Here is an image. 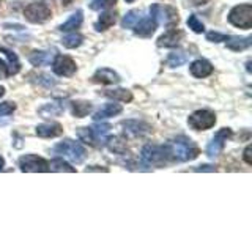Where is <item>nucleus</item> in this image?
<instances>
[{
  "instance_id": "obj_37",
  "label": "nucleus",
  "mask_w": 252,
  "mask_h": 236,
  "mask_svg": "<svg viewBox=\"0 0 252 236\" xmlns=\"http://www.w3.org/2000/svg\"><path fill=\"white\" fill-rule=\"evenodd\" d=\"M5 76H8V65L5 61L0 60V77H5Z\"/></svg>"
},
{
  "instance_id": "obj_21",
  "label": "nucleus",
  "mask_w": 252,
  "mask_h": 236,
  "mask_svg": "<svg viewBox=\"0 0 252 236\" xmlns=\"http://www.w3.org/2000/svg\"><path fill=\"white\" fill-rule=\"evenodd\" d=\"M82 21H84V16H82V11L77 10L76 13H73L69 16V19L66 22H63L62 26L59 27V30L62 31H71V30H76L82 26Z\"/></svg>"
},
{
  "instance_id": "obj_12",
  "label": "nucleus",
  "mask_w": 252,
  "mask_h": 236,
  "mask_svg": "<svg viewBox=\"0 0 252 236\" xmlns=\"http://www.w3.org/2000/svg\"><path fill=\"white\" fill-rule=\"evenodd\" d=\"M123 131L125 134H128L131 137H137V136H144L150 131V126L144 121H139V120H128V121H123Z\"/></svg>"
},
{
  "instance_id": "obj_4",
  "label": "nucleus",
  "mask_w": 252,
  "mask_h": 236,
  "mask_svg": "<svg viewBox=\"0 0 252 236\" xmlns=\"http://www.w3.org/2000/svg\"><path fill=\"white\" fill-rule=\"evenodd\" d=\"M228 21L235 27L249 30L252 27V6L249 3H243L232 8L228 13Z\"/></svg>"
},
{
  "instance_id": "obj_33",
  "label": "nucleus",
  "mask_w": 252,
  "mask_h": 236,
  "mask_svg": "<svg viewBox=\"0 0 252 236\" xmlns=\"http://www.w3.org/2000/svg\"><path fill=\"white\" fill-rule=\"evenodd\" d=\"M16 110L14 102H2L0 104V117H8Z\"/></svg>"
},
{
  "instance_id": "obj_34",
  "label": "nucleus",
  "mask_w": 252,
  "mask_h": 236,
  "mask_svg": "<svg viewBox=\"0 0 252 236\" xmlns=\"http://www.w3.org/2000/svg\"><path fill=\"white\" fill-rule=\"evenodd\" d=\"M110 129H112V126L107 124V123H101V124H94V126H93V131L96 132L98 136H101L102 139H104V136H106V134H107Z\"/></svg>"
},
{
  "instance_id": "obj_24",
  "label": "nucleus",
  "mask_w": 252,
  "mask_h": 236,
  "mask_svg": "<svg viewBox=\"0 0 252 236\" xmlns=\"http://www.w3.org/2000/svg\"><path fill=\"white\" fill-rule=\"evenodd\" d=\"M107 148L110 149L112 153L117 154H125L126 153V140L120 136H115V137H109L106 140Z\"/></svg>"
},
{
  "instance_id": "obj_35",
  "label": "nucleus",
  "mask_w": 252,
  "mask_h": 236,
  "mask_svg": "<svg viewBox=\"0 0 252 236\" xmlns=\"http://www.w3.org/2000/svg\"><path fill=\"white\" fill-rule=\"evenodd\" d=\"M207 39H208V41H211V43H220V41H225L227 35L218 33V31H210V33H207Z\"/></svg>"
},
{
  "instance_id": "obj_2",
  "label": "nucleus",
  "mask_w": 252,
  "mask_h": 236,
  "mask_svg": "<svg viewBox=\"0 0 252 236\" xmlns=\"http://www.w3.org/2000/svg\"><path fill=\"white\" fill-rule=\"evenodd\" d=\"M169 149L172 153L173 161H192L199 156L200 149L197 147L191 139H188L186 136H178L173 139L169 144Z\"/></svg>"
},
{
  "instance_id": "obj_40",
  "label": "nucleus",
  "mask_w": 252,
  "mask_h": 236,
  "mask_svg": "<svg viewBox=\"0 0 252 236\" xmlns=\"http://www.w3.org/2000/svg\"><path fill=\"white\" fill-rule=\"evenodd\" d=\"M3 169V157H0V170Z\"/></svg>"
},
{
  "instance_id": "obj_25",
  "label": "nucleus",
  "mask_w": 252,
  "mask_h": 236,
  "mask_svg": "<svg viewBox=\"0 0 252 236\" xmlns=\"http://www.w3.org/2000/svg\"><path fill=\"white\" fill-rule=\"evenodd\" d=\"M104 96L114 99V101H122V102H129L132 101V93L125 88H117V90H106Z\"/></svg>"
},
{
  "instance_id": "obj_5",
  "label": "nucleus",
  "mask_w": 252,
  "mask_h": 236,
  "mask_svg": "<svg viewBox=\"0 0 252 236\" xmlns=\"http://www.w3.org/2000/svg\"><path fill=\"white\" fill-rule=\"evenodd\" d=\"M55 151H57L59 154H63L66 157V159H69L71 162L74 164H81L84 159H85V148L77 144V142H73V140H63L62 144H59L57 147H55Z\"/></svg>"
},
{
  "instance_id": "obj_42",
  "label": "nucleus",
  "mask_w": 252,
  "mask_h": 236,
  "mask_svg": "<svg viewBox=\"0 0 252 236\" xmlns=\"http://www.w3.org/2000/svg\"><path fill=\"white\" fill-rule=\"evenodd\" d=\"M125 2H128V3H132V2H134V0H125Z\"/></svg>"
},
{
  "instance_id": "obj_43",
  "label": "nucleus",
  "mask_w": 252,
  "mask_h": 236,
  "mask_svg": "<svg viewBox=\"0 0 252 236\" xmlns=\"http://www.w3.org/2000/svg\"><path fill=\"white\" fill-rule=\"evenodd\" d=\"M0 3H2V0H0Z\"/></svg>"
},
{
  "instance_id": "obj_20",
  "label": "nucleus",
  "mask_w": 252,
  "mask_h": 236,
  "mask_svg": "<svg viewBox=\"0 0 252 236\" xmlns=\"http://www.w3.org/2000/svg\"><path fill=\"white\" fill-rule=\"evenodd\" d=\"M29 60L33 66H44L49 65L52 60V54L49 51H35L29 55Z\"/></svg>"
},
{
  "instance_id": "obj_29",
  "label": "nucleus",
  "mask_w": 252,
  "mask_h": 236,
  "mask_svg": "<svg viewBox=\"0 0 252 236\" xmlns=\"http://www.w3.org/2000/svg\"><path fill=\"white\" fill-rule=\"evenodd\" d=\"M62 112H63V107L57 106L55 102H52V104H46V106H43L41 109L38 110V114L41 115V117H44V118H47V117H57Z\"/></svg>"
},
{
  "instance_id": "obj_11",
  "label": "nucleus",
  "mask_w": 252,
  "mask_h": 236,
  "mask_svg": "<svg viewBox=\"0 0 252 236\" xmlns=\"http://www.w3.org/2000/svg\"><path fill=\"white\" fill-rule=\"evenodd\" d=\"M122 79L115 71L109 69V68H101L98 69L93 76V82L96 84H102V85H112V84H118Z\"/></svg>"
},
{
  "instance_id": "obj_18",
  "label": "nucleus",
  "mask_w": 252,
  "mask_h": 236,
  "mask_svg": "<svg viewBox=\"0 0 252 236\" xmlns=\"http://www.w3.org/2000/svg\"><path fill=\"white\" fill-rule=\"evenodd\" d=\"M0 52H3L8 59V76L18 74L21 69V61L18 59V55H16L11 49H8V47H3V46H0Z\"/></svg>"
},
{
  "instance_id": "obj_30",
  "label": "nucleus",
  "mask_w": 252,
  "mask_h": 236,
  "mask_svg": "<svg viewBox=\"0 0 252 236\" xmlns=\"http://www.w3.org/2000/svg\"><path fill=\"white\" fill-rule=\"evenodd\" d=\"M186 60H188L186 54H183V52H172V54L169 55V57H167V65H169L170 68L181 66Z\"/></svg>"
},
{
  "instance_id": "obj_1",
  "label": "nucleus",
  "mask_w": 252,
  "mask_h": 236,
  "mask_svg": "<svg viewBox=\"0 0 252 236\" xmlns=\"http://www.w3.org/2000/svg\"><path fill=\"white\" fill-rule=\"evenodd\" d=\"M172 161L169 145H147L140 154V162L145 167H164Z\"/></svg>"
},
{
  "instance_id": "obj_13",
  "label": "nucleus",
  "mask_w": 252,
  "mask_h": 236,
  "mask_svg": "<svg viewBox=\"0 0 252 236\" xmlns=\"http://www.w3.org/2000/svg\"><path fill=\"white\" fill-rule=\"evenodd\" d=\"M189 71H191V74L197 79H203L207 77L213 73V65L205 59H199L191 63V66H189Z\"/></svg>"
},
{
  "instance_id": "obj_16",
  "label": "nucleus",
  "mask_w": 252,
  "mask_h": 236,
  "mask_svg": "<svg viewBox=\"0 0 252 236\" xmlns=\"http://www.w3.org/2000/svg\"><path fill=\"white\" fill-rule=\"evenodd\" d=\"M62 132H63V129L59 123H44V124L36 126V136L43 137V139L57 137Z\"/></svg>"
},
{
  "instance_id": "obj_19",
  "label": "nucleus",
  "mask_w": 252,
  "mask_h": 236,
  "mask_svg": "<svg viewBox=\"0 0 252 236\" xmlns=\"http://www.w3.org/2000/svg\"><path fill=\"white\" fill-rule=\"evenodd\" d=\"M117 21V13L114 11H106V13H102L99 16V19L98 22L94 24V29H96V31H104L107 29H110L115 24Z\"/></svg>"
},
{
  "instance_id": "obj_26",
  "label": "nucleus",
  "mask_w": 252,
  "mask_h": 236,
  "mask_svg": "<svg viewBox=\"0 0 252 236\" xmlns=\"http://www.w3.org/2000/svg\"><path fill=\"white\" fill-rule=\"evenodd\" d=\"M140 18H142V11L140 10H131V11H128L123 16L122 27L123 29H132L139 22Z\"/></svg>"
},
{
  "instance_id": "obj_3",
  "label": "nucleus",
  "mask_w": 252,
  "mask_h": 236,
  "mask_svg": "<svg viewBox=\"0 0 252 236\" xmlns=\"http://www.w3.org/2000/svg\"><path fill=\"white\" fill-rule=\"evenodd\" d=\"M188 124L195 131H207L216 124V114L210 109H200L188 118Z\"/></svg>"
},
{
  "instance_id": "obj_14",
  "label": "nucleus",
  "mask_w": 252,
  "mask_h": 236,
  "mask_svg": "<svg viewBox=\"0 0 252 236\" xmlns=\"http://www.w3.org/2000/svg\"><path fill=\"white\" fill-rule=\"evenodd\" d=\"M181 39H183V31H180L177 29H170L169 31H165L162 36L158 38V46H161V47H177Z\"/></svg>"
},
{
  "instance_id": "obj_32",
  "label": "nucleus",
  "mask_w": 252,
  "mask_h": 236,
  "mask_svg": "<svg viewBox=\"0 0 252 236\" xmlns=\"http://www.w3.org/2000/svg\"><path fill=\"white\" fill-rule=\"evenodd\" d=\"M188 27L191 29L192 31H195V33H202V31H205V26L202 24V21H199V18H197L195 14H191L188 19Z\"/></svg>"
},
{
  "instance_id": "obj_38",
  "label": "nucleus",
  "mask_w": 252,
  "mask_h": 236,
  "mask_svg": "<svg viewBox=\"0 0 252 236\" xmlns=\"http://www.w3.org/2000/svg\"><path fill=\"white\" fill-rule=\"evenodd\" d=\"M189 3H191L192 6H200V5H205V3H208L210 0H188Z\"/></svg>"
},
{
  "instance_id": "obj_22",
  "label": "nucleus",
  "mask_w": 252,
  "mask_h": 236,
  "mask_svg": "<svg viewBox=\"0 0 252 236\" xmlns=\"http://www.w3.org/2000/svg\"><path fill=\"white\" fill-rule=\"evenodd\" d=\"M251 38H240V36H227L225 46L232 51H244L251 46Z\"/></svg>"
},
{
  "instance_id": "obj_10",
  "label": "nucleus",
  "mask_w": 252,
  "mask_h": 236,
  "mask_svg": "<svg viewBox=\"0 0 252 236\" xmlns=\"http://www.w3.org/2000/svg\"><path fill=\"white\" fill-rule=\"evenodd\" d=\"M156 27H158V21H156L155 16L150 13L148 16H142V18L139 19V22L132 29H134V33L136 35L147 38V36H152L155 33Z\"/></svg>"
},
{
  "instance_id": "obj_8",
  "label": "nucleus",
  "mask_w": 252,
  "mask_h": 236,
  "mask_svg": "<svg viewBox=\"0 0 252 236\" xmlns=\"http://www.w3.org/2000/svg\"><path fill=\"white\" fill-rule=\"evenodd\" d=\"M76 61L68 57V55H55V59L52 61V71L57 76L62 77H69L76 73Z\"/></svg>"
},
{
  "instance_id": "obj_27",
  "label": "nucleus",
  "mask_w": 252,
  "mask_h": 236,
  "mask_svg": "<svg viewBox=\"0 0 252 236\" xmlns=\"http://www.w3.org/2000/svg\"><path fill=\"white\" fill-rule=\"evenodd\" d=\"M49 170L51 172H69V173L76 172V169L71 167V165L63 161L62 157H55V159L49 162Z\"/></svg>"
},
{
  "instance_id": "obj_36",
  "label": "nucleus",
  "mask_w": 252,
  "mask_h": 236,
  "mask_svg": "<svg viewBox=\"0 0 252 236\" xmlns=\"http://www.w3.org/2000/svg\"><path fill=\"white\" fill-rule=\"evenodd\" d=\"M251 151H252V148H251V145H249V147H246V149H244V161H246V164H248V165H251V164H252V157H251Z\"/></svg>"
},
{
  "instance_id": "obj_28",
  "label": "nucleus",
  "mask_w": 252,
  "mask_h": 236,
  "mask_svg": "<svg viewBox=\"0 0 252 236\" xmlns=\"http://www.w3.org/2000/svg\"><path fill=\"white\" fill-rule=\"evenodd\" d=\"M82 41H84V36L82 35H79V33H69V35H66L65 38L62 39V44L65 46V47H68V49H74V47H79L82 44Z\"/></svg>"
},
{
  "instance_id": "obj_23",
  "label": "nucleus",
  "mask_w": 252,
  "mask_h": 236,
  "mask_svg": "<svg viewBox=\"0 0 252 236\" xmlns=\"http://www.w3.org/2000/svg\"><path fill=\"white\" fill-rule=\"evenodd\" d=\"M71 112L76 118H84L92 112V104L87 101H74L71 102Z\"/></svg>"
},
{
  "instance_id": "obj_39",
  "label": "nucleus",
  "mask_w": 252,
  "mask_h": 236,
  "mask_svg": "<svg viewBox=\"0 0 252 236\" xmlns=\"http://www.w3.org/2000/svg\"><path fill=\"white\" fill-rule=\"evenodd\" d=\"M195 170H197V172H200V170H210V172H215L216 169H215V167H211V165H200V167H197Z\"/></svg>"
},
{
  "instance_id": "obj_6",
  "label": "nucleus",
  "mask_w": 252,
  "mask_h": 236,
  "mask_svg": "<svg viewBox=\"0 0 252 236\" xmlns=\"http://www.w3.org/2000/svg\"><path fill=\"white\" fill-rule=\"evenodd\" d=\"M24 16H26V19L32 24H41L51 18L52 11H51V8L47 6V3L38 0V2H32L26 6Z\"/></svg>"
},
{
  "instance_id": "obj_17",
  "label": "nucleus",
  "mask_w": 252,
  "mask_h": 236,
  "mask_svg": "<svg viewBox=\"0 0 252 236\" xmlns=\"http://www.w3.org/2000/svg\"><path fill=\"white\" fill-rule=\"evenodd\" d=\"M123 107L120 104H115V102H109L106 104L102 109H99L96 114H94V120L99 121V120H106V118H110V117H115L118 114H122Z\"/></svg>"
},
{
  "instance_id": "obj_41",
  "label": "nucleus",
  "mask_w": 252,
  "mask_h": 236,
  "mask_svg": "<svg viewBox=\"0 0 252 236\" xmlns=\"http://www.w3.org/2000/svg\"><path fill=\"white\" fill-rule=\"evenodd\" d=\"M3 93H5V88L3 87H0V96H3Z\"/></svg>"
},
{
  "instance_id": "obj_9",
  "label": "nucleus",
  "mask_w": 252,
  "mask_h": 236,
  "mask_svg": "<svg viewBox=\"0 0 252 236\" xmlns=\"http://www.w3.org/2000/svg\"><path fill=\"white\" fill-rule=\"evenodd\" d=\"M232 137V131L228 128H222L220 131L216 132V136L211 139V142L207 147V154L208 157H218L220 153H222V149L225 147V142L227 139Z\"/></svg>"
},
{
  "instance_id": "obj_7",
  "label": "nucleus",
  "mask_w": 252,
  "mask_h": 236,
  "mask_svg": "<svg viewBox=\"0 0 252 236\" xmlns=\"http://www.w3.org/2000/svg\"><path fill=\"white\" fill-rule=\"evenodd\" d=\"M19 169L22 172L38 173V172H49V162L36 154H26L19 159Z\"/></svg>"
},
{
  "instance_id": "obj_15",
  "label": "nucleus",
  "mask_w": 252,
  "mask_h": 236,
  "mask_svg": "<svg viewBox=\"0 0 252 236\" xmlns=\"http://www.w3.org/2000/svg\"><path fill=\"white\" fill-rule=\"evenodd\" d=\"M77 137L81 139L84 144H89L90 147H101L106 140L101 136H98V134L93 131V128H79Z\"/></svg>"
},
{
  "instance_id": "obj_31",
  "label": "nucleus",
  "mask_w": 252,
  "mask_h": 236,
  "mask_svg": "<svg viewBox=\"0 0 252 236\" xmlns=\"http://www.w3.org/2000/svg\"><path fill=\"white\" fill-rule=\"evenodd\" d=\"M117 3V0H92L90 8L94 11H101V10H107V8L114 6Z\"/></svg>"
}]
</instances>
